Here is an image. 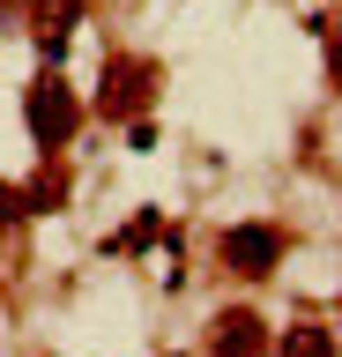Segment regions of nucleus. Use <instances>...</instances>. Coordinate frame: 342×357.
<instances>
[{
	"mask_svg": "<svg viewBox=\"0 0 342 357\" xmlns=\"http://www.w3.org/2000/svg\"><path fill=\"white\" fill-rule=\"evenodd\" d=\"M208 357H268V320H261L253 305L216 312V328H208Z\"/></svg>",
	"mask_w": 342,
	"mask_h": 357,
	"instance_id": "nucleus-4",
	"label": "nucleus"
},
{
	"mask_svg": "<svg viewBox=\"0 0 342 357\" xmlns=\"http://www.w3.org/2000/svg\"><path fill=\"white\" fill-rule=\"evenodd\" d=\"M23 201H30V216H45V208H60V201H68V172H60V164H45V172H38V178L23 186Z\"/></svg>",
	"mask_w": 342,
	"mask_h": 357,
	"instance_id": "nucleus-6",
	"label": "nucleus"
},
{
	"mask_svg": "<svg viewBox=\"0 0 342 357\" xmlns=\"http://www.w3.org/2000/svg\"><path fill=\"white\" fill-rule=\"evenodd\" d=\"M320 38H327V82L342 89V15H327V22H320Z\"/></svg>",
	"mask_w": 342,
	"mask_h": 357,
	"instance_id": "nucleus-9",
	"label": "nucleus"
},
{
	"mask_svg": "<svg viewBox=\"0 0 342 357\" xmlns=\"http://www.w3.org/2000/svg\"><path fill=\"white\" fill-rule=\"evenodd\" d=\"M75 22H82V0H30V38H38V52H45V60H60V52H68Z\"/></svg>",
	"mask_w": 342,
	"mask_h": 357,
	"instance_id": "nucleus-5",
	"label": "nucleus"
},
{
	"mask_svg": "<svg viewBox=\"0 0 342 357\" xmlns=\"http://www.w3.org/2000/svg\"><path fill=\"white\" fill-rule=\"evenodd\" d=\"M30 216V201H23V186H8V178H0V238H8V231H15V223Z\"/></svg>",
	"mask_w": 342,
	"mask_h": 357,
	"instance_id": "nucleus-8",
	"label": "nucleus"
},
{
	"mask_svg": "<svg viewBox=\"0 0 342 357\" xmlns=\"http://www.w3.org/2000/svg\"><path fill=\"white\" fill-rule=\"evenodd\" d=\"M149 97H157V67H149V60H127V52H119V60L104 67L97 112H104V119H141V112H149Z\"/></svg>",
	"mask_w": 342,
	"mask_h": 357,
	"instance_id": "nucleus-2",
	"label": "nucleus"
},
{
	"mask_svg": "<svg viewBox=\"0 0 342 357\" xmlns=\"http://www.w3.org/2000/svg\"><path fill=\"white\" fill-rule=\"evenodd\" d=\"M23 119H30V142H38L45 156H60V149L75 142V134H82V97L68 89V75H60V67H45V75L30 82Z\"/></svg>",
	"mask_w": 342,
	"mask_h": 357,
	"instance_id": "nucleus-1",
	"label": "nucleus"
},
{
	"mask_svg": "<svg viewBox=\"0 0 342 357\" xmlns=\"http://www.w3.org/2000/svg\"><path fill=\"white\" fill-rule=\"evenodd\" d=\"M283 357H335V335L313 328V320H297V328L283 335Z\"/></svg>",
	"mask_w": 342,
	"mask_h": 357,
	"instance_id": "nucleus-7",
	"label": "nucleus"
},
{
	"mask_svg": "<svg viewBox=\"0 0 342 357\" xmlns=\"http://www.w3.org/2000/svg\"><path fill=\"white\" fill-rule=\"evenodd\" d=\"M275 261H283V231H275V223H238V231H224V268L231 275L261 283V275H275Z\"/></svg>",
	"mask_w": 342,
	"mask_h": 357,
	"instance_id": "nucleus-3",
	"label": "nucleus"
}]
</instances>
